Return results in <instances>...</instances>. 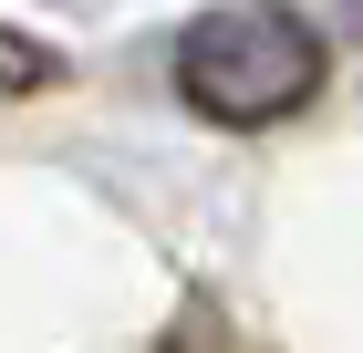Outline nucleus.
Segmentation results:
<instances>
[{
    "label": "nucleus",
    "instance_id": "f257e3e1",
    "mask_svg": "<svg viewBox=\"0 0 363 353\" xmlns=\"http://www.w3.org/2000/svg\"><path fill=\"white\" fill-rule=\"evenodd\" d=\"M322 83H333V42L291 0H218L177 31V94H187V114H208L228 136L291 125Z\"/></svg>",
    "mask_w": 363,
    "mask_h": 353
},
{
    "label": "nucleus",
    "instance_id": "f03ea898",
    "mask_svg": "<svg viewBox=\"0 0 363 353\" xmlns=\"http://www.w3.org/2000/svg\"><path fill=\"white\" fill-rule=\"evenodd\" d=\"M156 353H270V343H259V332H239L208 291H187V301H177V322L156 332Z\"/></svg>",
    "mask_w": 363,
    "mask_h": 353
},
{
    "label": "nucleus",
    "instance_id": "7ed1b4c3",
    "mask_svg": "<svg viewBox=\"0 0 363 353\" xmlns=\"http://www.w3.org/2000/svg\"><path fill=\"white\" fill-rule=\"evenodd\" d=\"M42 83H62V63L31 31H0V94H42Z\"/></svg>",
    "mask_w": 363,
    "mask_h": 353
}]
</instances>
